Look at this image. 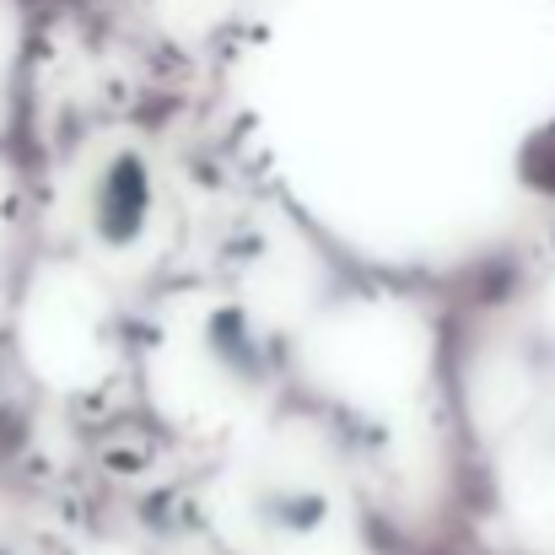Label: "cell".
I'll return each instance as SVG.
<instances>
[{"mask_svg":"<svg viewBox=\"0 0 555 555\" xmlns=\"http://www.w3.org/2000/svg\"><path fill=\"white\" fill-rule=\"evenodd\" d=\"M152 205H157V179L152 163L135 146H119L103 157L98 179H92V199H87V221L92 237L103 248H130L146 227H152Z\"/></svg>","mask_w":555,"mask_h":555,"instance_id":"6da1fadb","label":"cell"},{"mask_svg":"<svg viewBox=\"0 0 555 555\" xmlns=\"http://www.w3.org/2000/svg\"><path fill=\"white\" fill-rule=\"evenodd\" d=\"M205 351L237 388H264L270 372H275V357H270V340H264L259 319L248 308H232V302L205 313Z\"/></svg>","mask_w":555,"mask_h":555,"instance_id":"7a4b0ae2","label":"cell"},{"mask_svg":"<svg viewBox=\"0 0 555 555\" xmlns=\"http://www.w3.org/2000/svg\"><path fill=\"white\" fill-rule=\"evenodd\" d=\"M254 513H259V524L275 529V534H313V529L330 518V496H324L319 486H308V480H275V486L259 491Z\"/></svg>","mask_w":555,"mask_h":555,"instance_id":"3957f363","label":"cell"}]
</instances>
